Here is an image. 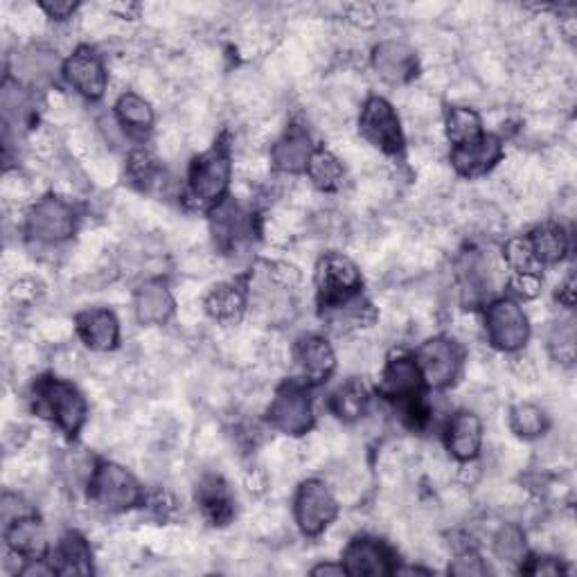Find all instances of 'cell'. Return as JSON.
<instances>
[{
  "mask_svg": "<svg viewBox=\"0 0 577 577\" xmlns=\"http://www.w3.org/2000/svg\"><path fill=\"white\" fill-rule=\"evenodd\" d=\"M32 401L36 416L53 420L70 438L79 433L89 416L84 395L57 377H41L32 388Z\"/></svg>",
  "mask_w": 577,
  "mask_h": 577,
  "instance_id": "1",
  "label": "cell"
},
{
  "mask_svg": "<svg viewBox=\"0 0 577 577\" xmlns=\"http://www.w3.org/2000/svg\"><path fill=\"white\" fill-rule=\"evenodd\" d=\"M230 174H233V162L224 145H215L211 151L199 156L192 162L190 179H188V199L194 208L215 211L226 199V192L230 188Z\"/></svg>",
  "mask_w": 577,
  "mask_h": 577,
  "instance_id": "2",
  "label": "cell"
},
{
  "mask_svg": "<svg viewBox=\"0 0 577 577\" xmlns=\"http://www.w3.org/2000/svg\"><path fill=\"white\" fill-rule=\"evenodd\" d=\"M89 499L95 508L120 514L143 504L145 494L136 476L115 463H98L89 478Z\"/></svg>",
  "mask_w": 577,
  "mask_h": 577,
  "instance_id": "3",
  "label": "cell"
},
{
  "mask_svg": "<svg viewBox=\"0 0 577 577\" xmlns=\"http://www.w3.org/2000/svg\"><path fill=\"white\" fill-rule=\"evenodd\" d=\"M361 284L363 278L359 267L341 253L325 256L316 269L318 303L325 312L357 298Z\"/></svg>",
  "mask_w": 577,
  "mask_h": 577,
  "instance_id": "4",
  "label": "cell"
},
{
  "mask_svg": "<svg viewBox=\"0 0 577 577\" xmlns=\"http://www.w3.org/2000/svg\"><path fill=\"white\" fill-rule=\"evenodd\" d=\"M77 215L72 205L55 194L38 199L25 219V233L38 244H59L75 235Z\"/></svg>",
  "mask_w": 577,
  "mask_h": 577,
  "instance_id": "5",
  "label": "cell"
},
{
  "mask_svg": "<svg viewBox=\"0 0 577 577\" xmlns=\"http://www.w3.org/2000/svg\"><path fill=\"white\" fill-rule=\"evenodd\" d=\"M296 523L307 538H318L339 517V501L323 480H305L294 501Z\"/></svg>",
  "mask_w": 577,
  "mask_h": 577,
  "instance_id": "6",
  "label": "cell"
},
{
  "mask_svg": "<svg viewBox=\"0 0 577 577\" xmlns=\"http://www.w3.org/2000/svg\"><path fill=\"white\" fill-rule=\"evenodd\" d=\"M485 329L489 343L504 352H519L530 339V323L519 303L510 298L494 301L485 312Z\"/></svg>",
  "mask_w": 577,
  "mask_h": 577,
  "instance_id": "7",
  "label": "cell"
},
{
  "mask_svg": "<svg viewBox=\"0 0 577 577\" xmlns=\"http://www.w3.org/2000/svg\"><path fill=\"white\" fill-rule=\"evenodd\" d=\"M414 359L420 367L425 386L442 391L456 382L463 365V350L451 339L433 337L420 343Z\"/></svg>",
  "mask_w": 577,
  "mask_h": 577,
  "instance_id": "8",
  "label": "cell"
},
{
  "mask_svg": "<svg viewBox=\"0 0 577 577\" xmlns=\"http://www.w3.org/2000/svg\"><path fill=\"white\" fill-rule=\"evenodd\" d=\"M361 136L384 154H399L404 149V132L395 106L384 98H370L359 115Z\"/></svg>",
  "mask_w": 577,
  "mask_h": 577,
  "instance_id": "9",
  "label": "cell"
},
{
  "mask_svg": "<svg viewBox=\"0 0 577 577\" xmlns=\"http://www.w3.org/2000/svg\"><path fill=\"white\" fill-rule=\"evenodd\" d=\"M267 420L280 433L305 435L314 427V406L307 391L298 384L282 386L267 410Z\"/></svg>",
  "mask_w": 577,
  "mask_h": 577,
  "instance_id": "10",
  "label": "cell"
},
{
  "mask_svg": "<svg viewBox=\"0 0 577 577\" xmlns=\"http://www.w3.org/2000/svg\"><path fill=\"white\" fill-rule=\"evenodd\" d=\"M61 72L68 84L87 100H100L106 91L109 84V75L106 68L100 59V55L89 48V46H79L64 64Z\"/></svg>",
  "mask_w": 577,
  "mask_h": 577,
  "instance_id": "11",
  "label": "cell"
},
{
  "mask_svg": "<svg viewBox=\"0 0 577 577\" xmlns=\"http://www.w3.org/2000/svg\"><path fill=\"white\" fill-rule=\"evenodd\" d=\"M343 568L354 577H384L395 573L393 551L373 538H357L343 551Z\"/></svg>",
  "mask_w": 577,
  "mask_h": 577,
  "instance_id": "12",
  "label": "cell"
},
{
  "mask_svg": "<svg viewBox=\"0 0 577 577\" xmlns=\"http://www.w3.org/2000/svg\"><path fill=\"white\" fill-rule=\"evenodd\" d=\"M213 237L222 253H237L253 239V219L237 203L224 199L213 211Z\"/></svg>",
  "mask_w": 577,
  "mask_h": 577,
  "instance_id": "13",
  "label": "cell"
},
{
  "mask_svg": "<svg viewBox=\"0 0 577 577\" xmlns=\"http://www.w3.org/2000/svg\"><path fill=\"white\" fill-rule=\"evenodd\" d=\"M425 380L416 359L410 354H395L388 359L382 380H380V393L395 401H410L416 397H422Z\"/></svg>",
  "mask_w": 577,
  "mask_h": 577,
  "instance_id": "14",
  "label": "cell"
},
{
  "mask_svg": "<svg viewBox=\"0 0 577 577\" xmlns=\"http://www.w3.org/2000/svg\"><path fill=\"white\" fill-rule=\"evenodd\" d=\"M373 68L375 72L388 81V84H406V81L414 79L418 75L420 61L416 50L406 46L404 41H382L380 46L373 50Z\"/></svg>",
  "mask_w": 577,
  "mask_h": 577,
  "instance_id": "15",
  "label": "cell"
},
{
  "mask_svg": "<svg viewBox=\"0 0 577 577\" xmlns=\"http://www.w3.org/2000/svg\"><path fill=\"white\" fill-rule=\"evenodd\" d=\"M314 154H316V145L309 132L301 125H292V127H286V132L275 140L271 160H273V168L280 172L301 174V172H307Z\"/></svg>",
  "mask_w": 577,
  "mask_h": 577,
  "instance_id": "16",
  "label": "cell"
},
{
  "mask_svg": "<svg viewBox=\"0 0 577 577\" xmlns=\"http://www.w3.org/2000/svg\"><path fill=\"white\" fill-rule=\"evenodd\" d=\"M504 156V143L501 138L483 134L474 143L453 147L451 149V165L461 177H480L489 172Z\"/></svg>",
  "mask_w": 577,
  "mask_h": 577,
  "instance_id": "17",
  "label": "cell"
},
{
  "mask_svg": "<svg viewBox=\"0 0 577 577\" xmlns=\"http://www.w3.org/2000/svg\"><path fill=\"white\" fill-rule=\"evenodd\" d=\"M294 357L303 377L312 384H320L329 380L337 370V352L332 343L320 335H307L298 339Z\"/></svg>",
  "mask_w": 577,
  "mask_h": 577,
  "instance_id": "18",
  "label": "cell"
},
{
  "mask_svg": "<svg viewBox=\"0 0 577 577\" xmlns=\"http://www.w3.org/2000/svg\"><path fill=\"white\" fill-rule=\"evenodd\" d=\"M444 442L449 453L461 463L478 459L483 449V422L472 410H459L446 425Z\"/></svg>",
  "mask_w": 577,
  "mask_h": 577,
  "instance_id": "19",
  "label": "cell"
},
{
  "mask_svg": "<svg viewBox=\"0 0 577 577\" xmlns=\"http://www.w3.org/2000/svg\"><path fill=\"white\" fill-rule=\"evenodd\" d=\"M59 68V59L55 53L46 48H25L16 53L10 61V79H14L16 84L25 89H36L44 87L55 77Z\"/></svg>",
  "mask_w": 577,
  "mask_h": 577,
  "instance_id": "20",
  "label": "cell"
},
{
  "mask_svg": "<svg viewBox=\"0 0 577 577\" xmlns=\"http://www.w3.org/2000/svg\"><path fill=\"white\" fill-rule=\"evenodd\" d=\"M77 335L95 352H109L120 343V323L111 309H87L75 318Z\"/></svg>",
  "mask_w": 577,
  "mask_h": 577,
  "instance_id": "21",
  "label": "cell"
},
{
  "mask_svg": "<svg viewBox=\"0 0 577 577\" xmlns=\"http://www.w3.org/2000/svg\"><path fill=\"white\" fill-rule=\"evenodd\" d=\"M5 542L10 551L16 557H23L25 562L30 559H44L48 553V538L46 528L36 519V514L16 519L5 525Z\"/></svg>",
  "mask_w": 577,
  "mask_h": 577,
  "instance_id": "22",
  "label": "cell"
},
{
  "mask_svg": "<svg viewBox=\"0 0 577 577\" xmlns=\"http://www.w3.org/2000/svg\"><path fill=\"white\" fill-rule=\"evenodd\" d=\"M177 303L168 288V284L160 280H149L140 284L134 298V312L138 323L143 325H162L174 316Z\"/></svg>",
  "mask_w": 577,
  "mask_h": 577,
  "instance_id": "23",
  "label": "cell"
},
{
  "mask_svg": "<svg viewBox=\"0 0 577 577\" xmlns=\"http://www.w3.org/2000/svg\"><path fill=\"white\" fill-rule=\"evenodd\" d=\"M50 566L55 575H91L93 553H91L89 542L81 538L79 532L64 534Z\"/></svg>",
  "mask_w": 577,
  "mask_h": 577,
  "instance_id": "24",
  "label": "cell"
},
{
  "mask_svg": "<svg viewBox=\"0 0 577 577\" xmlns=\"http://www.w3.org/2000/svg\"><path fill=\"white\" fill-rule=\"evenodd\" d=\"M246 305H249V286L244 282L219 284L205 298V312L219 323H237Z\"/></svg>",
  "mask_w": 577,
  "mask_h": 577,
  "instance_id": "25",
  "label": "cell"
},
{
  "mask_svg": "<svg viewBox=\"0 0 577 577\" xmlns=\"http://www.w3.org/2000/svg\"><path fill=\"white\" fill-rule=\"evenodd\" d=\"M196 504L201 506L203 514L208 517L215 525H226L235 514L233 497H230L226 483L219 476H208L199 483Z\"/></svg>",
  "mask_w": 577,
  "mask_h": 577,
  "instance_id": "26",
  "label": "cell"
},
{
  "mask_svg": "<svg viewBox=\"0 0 577 577\" xmlns=\"http://www.w3.org/2000/svg\"><path fill=\"white\" fill-rule=\"evenodd\" d=\"M530 246H532V253L538 258L540 267H553L559 264L570 249V239L566 235V230L557 224H544L540 228H534L530 235Z\"/></svg>",
  "mask_w": 577,
  "mask_h": 577,
  "instance_id": "27",
  "label": "cell"
},
{
  "mask_svg": "<svg viewBox=\"0 0 577 577\" xmlns=\"http://www.w3.org/2000/svg\"><path fill=\"white\" fill-rule=\"evenodd\" d=\"M3 117L5 127H27L34 120V98L32 91L16 84L14 79H5L3 84Z\"/></svg>",
  "mask_w": 577,
  "mask_h": 577,
  "instance_id": "28",
  "label": "cell"
},
{
  "mask_svg": "<svg viewBox=\"0 0 577 577\" xmlns=\"http://www.w3.org/2000/svg\"><path fill=\"white\" fill-rule=\"evenodd\" d=\"M367 404H370L367 388L359 380L346 382L341 388L332 393V397H329V408H332V414L346 422H354L363 418Z\"/></svg>",
  "mask_w": 577,
  "mask_h": 577,
  "instance_id": "29",
  "label": "cell"
},
{
  "mask_svg": "<svg viewBox=\"0 0 577 577\" xmlns=\"http://www.w3.org/2000/svg\"><path fill=\"white\" fill-rule=\"evenodd\" d=\"M115 115H117L120 127L129 129L132 134H147L154 127L151 104L136 93H122L117 98Z\"/></svg>",
  "mask_w": 577,
  "mask_h": 577,
  "instance_id": "30",
  "label": "cell"
},
{
  "mask_svg": "<svg viewBox=\"0 0 577 577\" xmlns=\"http://www.w3.org/2000/svg\"><path fill=\"white\" fill-rule=\"evenodd\" d=\"M446 138L453 147H461L467 143H474L483 136V120L474 109L467 106H453L446 113Z\"/></svg>",
  "mask_w": 577,
  "mask_h": 577,
  "instance_id": "31",
  "label": "cell"
},
{
  "mask_svg": "<svg viewBox=\"0 0 577 577\" xmlns=\"http://www.w3.org/2000/svg\"><path fill=\"white\" fill-rule=\"evenodd\" d=\"M510 429L523 440H534L548 431V416L534 404H517L510 410Z\"/></svg>",
  "mask_w": 577,
  "mask_h": 577,
  "instance_id": "32",
  "label": "cell"
},
{
  "mask_svg": "<svg viewBox=\"0 0 577 577\" xmlns=\"http://www.w3.org/2000/svg\"><path fill=\"white\" fill-rule=\"evenodd\" d=\"M309 179L314 181L316 188L320 190H337L343 181V165L341 160L327 149H316V154L312 156V162L307 168Z\"/></svg>",
  "mask_w": 577,
  "mask_h": 577,
  "instance_id": "33",
  "label": "cell"
},
{
  "mask_svg": "<svg viewBox=\"0 0 577 577\" xmlns=\"http://www.w3.org/2000/svg\"><path fill=\"white\" fill-rule=\"evenodd\" d=\"M494 553H497V557L501 562L523 564L528 557L523 532L517 525H504L497 532V538H494Z\"/></svg>",
  "mask_w": 577,
  "mask_h": 577,
  "instance_id": "34",
  "label": "cell"
},
{
  "mask_svg": "<svg viewBox=\"0 0 577 577\" xmlns=\"http://www.w3.org/2000/svg\"><path fill=\"white\" fill-rule=\"evenodd\" d=\"M504 260L514 273H540V262L532 253L528 237H512L504 246Z\"/></svg>",
  "mask_w": 577,
  "mask_h": 577,
  "instance_id": "35",
  "label": "cell"
},
{
  "mask_svg": "<svg viewBox=\"0 0 577 577\" xmlns=\"http://www.w3.org/2000/svg\"><path fill=\"white\" fill-rule=\"evenodd\" d=\"M548 348H551V354L562 363L570 365L575 361V327H573V320H564L553 329Z\"/></svg>",
  "mask_w": 577,
  "mask_h": 577,
  "instance_id": "36",
  "label": "cell"
},
{
  "mask_svg": "<svg viewBox=\"0 0 577 577\" xmlns=\"http://www.w3.org/2000/svg\"><path fill=\"white\" fill-rule=\"evenodd\" d=\"M158 172H160L158 160L151 154H147V151L132 154V158H129V174H132V179L136 183H140L143 188H149V185L156 183Z\"/></svg>",
  "mask_w": 577,
  "mask_h": 577,
  "instance_id": "37",
  "label": "cell"
},
{
  "mask_svg": "<svg viewBox=\"0 0 577 577\" xmlns=\"http://www.w3.org/2000/svg\"><path fill=\"white\" fill-rule=\"evenodd\" d=\"M449 573L451 575H461V577H480V575H487L489 568L485 566V562L476 553L465 551L463 555H459L456 559L451 562Z\"/></svg>",
  "mask_w": 577,
  "mask_h": 577,
  "instance_id": "38",
  "label": "cell"
},
{
  "mask_svg": "<svg viewBox=\"0 0 577 577\" xmlns=\"http://www.w3.org/2000/svg\"><path fill=\"white\" fill-rule=\"evenodd\" d=\"M510 286L519 298L530 301L542 292V278L540 273H514V278L510 280Z\"/></svg>",
  "mask_w": 577,
  "mask_h": 577,
  "instance_id": "39",
  "label": "cell"
},
{
  "mask_svg": "<svg viewBox=\"0 0 577 577\" xmlns=\"http://www.w3.org/2000/svg\"><path fill=\"white\" fill-rule=\"evenodd\" d=\"M521 570L528 575H562L566 573L564 564L555 557H525Z\"/></svg>",
  "mask_w": 577,
  "mask_h": 577,
  "instance_id": "40",
  "label": "cell"
},
{
  "mask_svg": "<svg viewBox=\"0 0 577 577\" xmlns=\"http://www.w3.org/2000/svg\"><path fill=\"white\" fill-rule=\"evenodd\" d=\"M0 514H3V523H12L16 519L34 514V510L19 497V494H5L3 504H0Z\"/></svg>",
  "mask_w": 577,
  "mask_h": 577,
  "instance_id": "41",
  "label": "cell"
},
{
  "mask_svg": "<svg viewBox=\"0 0 577 577\" xmlns=\"http://www.w3.org/2000/svg\"><path fill=\"white\" fill-rule=\"evenodd\" d=\"M38 8L44 10L48 14V19H53V21H66L77 12L79 5L70 3V0H55V3L53 0H46V3H41Z\"/></svg>",
  "mask_w": 577,
  "mask_h": 577,
  "instance_id": "42",
  "label": "cell"
},
{
  "mask_svg": "<svg viewBox=\"0 0 577 577\" xmlns=\"http://www.w3.org/2000/svg\"><path fill=\"white\" fill-rule=\"evenodd\" d=\"M557 301L566 309H573V305H575V275L573 273H568L566 280L557 286Z\"/></svg>",
  "mask_w": 577,
  "mask_h": 577,
  "instance_id": "43",
  "label": "cell"
},
{
  "mask_svg": "<svg viewBox=\"0 0 577 577\" xmlns=\"http://www.w3.org/2000/svg\"><path fill=\"white\" fill-rule=\"evenodd\" d=\"M350 19H352L354 23H365V25H367L365 19H370V23H373L375 10L370 8V5H354V8H350Z\"/></svg>",
  "mask_w": 577,
  "mask_h": 577,
  "instance_id": "44",
  "label": "cell"
},
{
  "mask_svg": "<svg viewBox=\"0 0 577 577\" xmlns=\"http://www.w3.org/2000/svg\"><path fill=\"white\" fill-rule=\"evenodd\" d=\"M312 575H316V577H323V575H335V577H339V575H348V573H346L343 564H329V562H325V564L314 566V568H312Z\"/></svg>",
  "mask_w": 577,
  "mask_h": 577,
  "instance_id": "45",
  "label": "cell"
}]
</instances>
